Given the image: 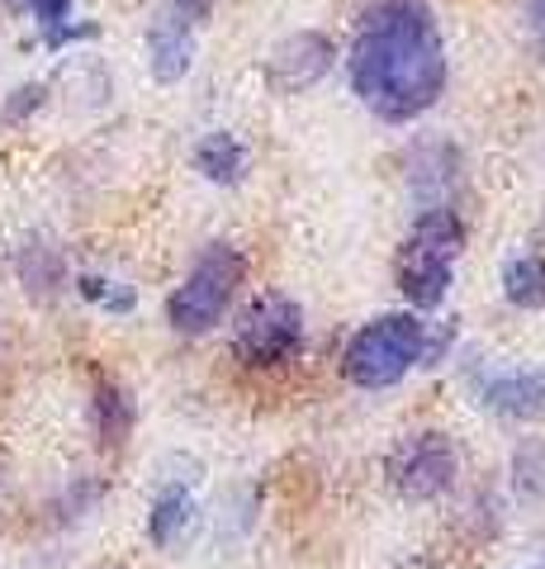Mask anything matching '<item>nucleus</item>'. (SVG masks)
<instances>
[{
  "label": "nucleus",
  "mask_w": 545,
  "mask_h": 569,
  "mask_svg": "<svg viewBox=\"0 0 545 569\" xmlns=\"http://www.w3.org/2000/svg\"><path fill=\"white\" fill-rule=\"evenodd\" d=\"M351 91L384 123L422 119L446 91V43L427 0H371L351 43Z\"/></svg>",
  "instance_id": "obj_1"
},
{
  "label": "nucleus",
  "mask_w": 545,
  "mask_h": 569,
  "mask_svg": "<svg viewBox=\"0 0 545 569\" xmlns=\"http://www.w3.org/2000/svg\"><path fill=\"white\" fill-rule=\"evenodd\" d=\"M465 252V223L451 204H427L398 252V290L417 309H436L451 290L455 257Z\"/></svg>",
  "instance_id": "obj_2"
},
{
  "label": "nucleus",
  "mask_w": 545,
  "mask_h": 569,
  "mask_svg": "<svg viewBox=\"0 0 545 569\" xmlns=\"http://www.w3.org/2000/svg\"><path fill=\"white\" fill-rule=\"evenodd\" d=\"M427 323L417 313H380L342 351V376L356 389H390L422 361Z\"/></svg>",
  "instance_id": "obj_3"
},
{
  "label": "nucleus",
  "mask_w": 545,
  "mask_h": 569,
  "mask_svg": "<svg viewBox=\"0 0 545 569\" xmlns=\"http://www.w3.org/2000/svg\"><path fill=\"white\" fill-rule=\"evenodd\" d=\"M242 280H248V257H242L238 247H228V242L204 247L200 261L190 266V276L175 284V295L166 299L171 328L185 337H200L214 323H223V313L233 309Z\"/></svg>",
  "instance_id": "obj_4"
},
{
  "label": "nucleus",
  "mask_w": 545,
  "mask_h": 569,
  "mask_svg": "<svg viewBox=\"0 0 545 569\" xmlns=\"http://www.w3.org/2000/svg\"><path fill=\"white\" fill-rule=\"evenodd\" d=\"M304 347V309L290 295H256L233 323V356L248 370H275Z\"/></svg>",
  "instance_id": "obj_5"
},
{
  "label": "nucleus",
  "mask_w": 545,
  "mask_h": 569,
  "mask_svg": "<svg viewBox=\"0 0 545 569\" xmlns=\"http://www.w3.org/2000/svg\"><path fill=\"white\" fill-rule=\"evenodd\" d=\"M455 470H461V460H455L446 432H417L390 456V485L403 498H413V503L442 498L455 485Z\"/></svg>",
  "instance_id": "obj_6"
},
{
  "label": "nucleus",
  "mask_w": 545,
  "mask_h": 569,
  "mask_svg": "<svg viewBox=\"0 0 545 569\" xmlns=\"http://www.w3.org/2000/svg\"><path fill=\"white\" fill-rule=\"evenodd\" d=\"M332 71V39L327 33H290L285 43L271 52V86L285 96H299L309 91V86H319L323 77Z\"/></svg>",
  "instance_id": "obj_7"
},
{
  "label": "nucleus",
  "mask_w": 545,
  "mask_h": 569,
  "mask_svg": "<svg viewBox=\"0 0 545 569\" xmlns=\"http://www.w3.org/2000/svg\"><path fill=\"white\" fill-rule=\"evenodd\" d=\"M480 403L507 422H541L545 418V366L498 370L480 380Z\"/></svg>",
  "instance_id": "obj_8"
},
{
  "label": "nucleus",
  "mask_w": 545,
  "mask_h": 569,
  "mask_svg": "<svg viewBox=\"0 0 545 569\" xmlns=\"http://www.w3.org/2000/svg\"><path fill=\"white\" fill-rule=\"evenodd\" d=\"M148 62L162 86L185 81V71L195 67V24H185L181 14L157 10V20L148 24Z\"/></svg>",
  "instance_id": "obj_9"
},
{
  "label": "nucleus",
  "mask_w": 545,
  "mask_h": 569,
  "mask_svg": "<svg viewBox=\"0 0 545 569\" xmlns=\"http://www.w3.org/2000/svg\"><path fill=\"white\" fill-rule=\"evenodd\" d=\"M248 162H252L248 142H242L238 133H228V129L204 133L200 148H195V171L214 186H238L242 176H248Z\"/></svg>",
  "instance_id": "obj_10"
},
{
  "label": "nucleus",
  "mask_w": 545,
  "mask_h": 569,
  "mask_svg": "<svg viewBox=\"0 0 545 569\" xmlns=\"http://www.w3.org/2000/svg\"><path fill=\"white\" fill-rule=\"evenodd\" d=\"M190 522H195V498H190L185 485H171L157 493V503L148 512V537H152V546L171 550L190 531Z\"/></svg>",
  "instance_id": "obj_11"
},
{
  "label": "nucleus",
  "mask_w": 545,
  "mask_h": 569,
  "mask_svg": "<svg viewBox=\"0 0 545 569\" xmlns=\"http://www.w3.org/2000/svg\"><path fill=\"white\" fill-rule=\"evenodd\" d=\"M14 266H20V280L29 284V295H39V299H52L62 290V280H67L62 252L52 242H43V238H29L20 247V257H14Z\"/></svg>",
  "instance_id": "obj_12"
},
{
  "label": "nucleus",
  "mask_w": 545,
  "mask_h": 569,
  "mask_svg": "<svg viewBox=\"0 0 545 569\" xmlns=\"http://www.w3.org/2000/svg\"><path fill=\"white\" fill-rule=\"evenodd\" d=\"M91 418H95V432H100L104 447H119V441L129 437V427H133V399L119 385L100 380L95 399H91Z\"/></svg>",
  "instance_id": "obj_13"
},
{
  "label": "nucleus",
  "mask_w": 545,
  "mask_h": 569,
  "mask_svg": "<svg viewBox=\"0 0 545 569\" xmlns=\"http://www.w3.org/2000/svg\"><path fill=\"white\" fill-rule=\"evenodd\" d=\"M503 295L517 309H545V261L541 257H513L503 266Z\"/></svg>",
  "instance_id": "obj_14"
},
{
  "label": "nucleus",
  "mask_w": 545,
  "mask_h": 569,
  "mask_svg": "<svg viewBox=\"0 0 545 569\" xmlns=\"http://www.w3.org/2000/svg\"><path fill=\"white\" fill-rule=\"evenodd\" d=\"M513 489L522 498H545V441H522L513 456Z\"/></svg>",
  "instance_id": "obj_15"
},
{
  "label": "nucleus",
  "mask_w": 545,
  "mask_h": 569,
  "mask_svg": "<svg viewBox=\"0 0 545 569\" xmlns=\"http://www.w3.org/2000/svg\"><path fill=\"white\" fill-rule=\"evenodd\" d=\"M77 290H81V299H91V305L110 309V313H129L133 309V290H129V284H114L104 276H81Z\"/></svg>",
  "instance_id": "obj_16"
},
{
  "label": "nucleus",
  "mask_w": 545,
  "mask_h": 569,
  "mask_svg": "<svg viewBox=\"0 0 545 569\" xmlns=\"http://www.w3.org/2000/svg\"><path fill=\"white\" fill-rule=\"evenodd\" d=\"M43 104H48V86L43 81H24V86H14L6 104H0V123H10V129H14V123H24V119L39 114Z\"/></svg>",
  "instance_id": "obj_17"
},
{
  "label": "nucleus",
  "mask_w": 545,
  "mask_h": 569,
  "mask_svg": "<svg viewBox=\"0 0 545 569\" xmlns=\"http://www.w3.org/2000/svg\"><path fill=\"white\" fill-rule=\"evenodd\" d=\"M29 14H33V20H39V29L48 33V29H58V24L72 20V0H33Z\"/></svg>",
  "instance_id": "obj_18"
},
{
  "label": "nucleus",
  "mask_w": 545,
  "mask_h": 569,
  "mask_svg": "<svg viewBox=\"0 0 545 569\" xmlns=\"http://www.w3.org/2000/svg\"><path fill=\"white\" fill-rule=\"evenodd\" d=\"M162 10H166V14H181L185 24L200 29L209 14H214V0H162Z\"/></svg>",
  "instance_id": "obj_19"
},
{
  "label": "nucleus",
  "mask_w": 545,
  "mask_h": 569,
  "mask_svg": "<svg viewBox=\"0 0 545 569\" xmlns=\"http://www.w3.org/2000/svg\"><path fill=\"white\" fill-rule=\"evenodd\" d=\"M77 39H95V24H58L43 33L48 48H62V43H77Z\"/></svg>",
  "instance_id": "obj_20"
},
{
  "label": "nucleus",
  "mask_w": 545,
  "mask_h": 569,
  "mask_svg": "<svg viewBox=\"0 0 545 569\" xmlns=\"http://www.w3.org/2000/svg\"><path fill=\"white\" fill-rule=\"evenodd\" d=\"M526 20H532V33L545 43V0H526Z\"/></svg>",
  "instance_id": "obj_21"
},
{
  "label": "nucleus",
  "mask_w": 545,
  "mask_h": 569,
  "mask_svg": "<svg viewBox=\"0 0 545 569\" xmlns=\"http://www.w3.org/2000/svg\"><path fill=\"white\" fill-rule=\"evenodd\" d=\"M6 6H10V10H29V6H33V0H6Z\"/></svg>",
  "instance_id": "obj_22"
}]
</instances>
